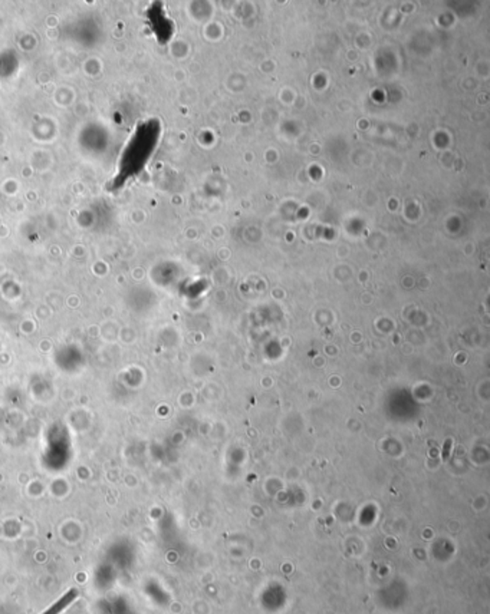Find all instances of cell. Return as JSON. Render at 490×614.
<instances>
[{"label": "cell", "mask_w": 490, "mask_h": 614, "mask_svg": "<svg viewBox=\"0 0 490 614\" xmlns=\"http://www.w3.org/2000/svg\"><path fill=\"white\" fill-rule=\"evenodd\" d=\"M78 597V590H75V589H73V590H69L65 596H62L55 604H52L45 613H42V614H59V613H62L69 604H71L75 599Z\"/></svg>", "instance_id": "6da1fadb"}]
</instances>
